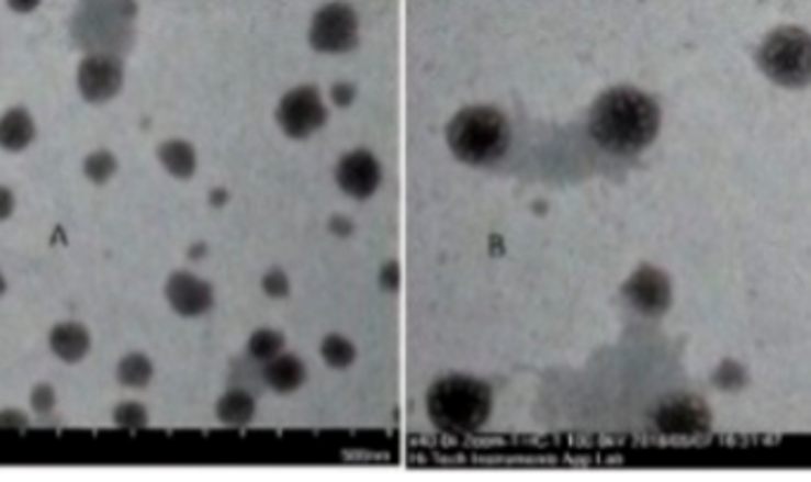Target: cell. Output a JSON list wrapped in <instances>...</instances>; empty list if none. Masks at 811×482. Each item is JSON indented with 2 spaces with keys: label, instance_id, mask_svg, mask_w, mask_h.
<instances>
[{
  "label": "cell",
  "instance_id": "cell-10",
  "mask_svg": "<svg viewBox=\"0 0 811 482\" xmlns=\"http://www.w3.org/2000/svg\"><path fill=\"white\" fill-rule=\"evenodd\" d=\"M335 177L347 195L365 200L378 191L382 181V167L368 150H353L339 159Z\"/></svg>",
  "mask_w": 811,
  "mask_h": 482
},
{
  "label": "cell",
  "instance_id": "cell-23",
  "mask_svg": "<svg viewBox=\"0 0 811 482\" xmlns=\"http://www.w3.org/2000/svg\"><path fill=\"white\" fill-rule=\"evenodd\" d=\"M263 292L271 298H285L290 292V281L288 276L280 269H271L267 276H263Z\"/></svg>",
  "mask_w": 811,
  "mask_h": 482
},
{
  "label": "cell",
  "instance_id": "cell-18",
  "mask_svg": "<svg viewBox=\"0 0 811 482\" xmlns=\"http://www.w3.org/2000/svg\"><path fill=\"white\" fill-rule=\"evenodd\" d=\"M153 373H155L153 361L140 352H134L120 361V367H116V381L124 388H145L153 381Z\"/></svg>",
  "mask_w": 811,
  "mask_h": 482
},
{
  "label": "cell",
  "instance_id": "cell-16",
  "mask_svg": "<svg viewBox=\"0 0 811 482\" xmlns=\"http://www.w3.org/2000/svg\"><path fill=\"white\" fill-rule=\"evenodd\" d=\"M257 414V404L252 394L245 390H230L216 404V418L230 428H243L252 423Z\"/></svg>",
  "mask_w": 811,
  "mask_h": 482
},
{
  "label": "cell",
  "instance_id": "cell-6",
  "mask_svg": "<svg viewBox=\"0 0 811 482\" xmlns=\"http://www.w3.org/2000/svg\"><path fill=\"white\" fill-rule=\"evenodd\" d=\"M359 38V20L345 3H328L316 14L312 29H308V41L320 53H347L357 46Z\"/></svg>",
  "mask_w": 811,
  "mask_h": 482
},
{
  "label": "cell",
  "instance_id": "cell-29",
  "mask_svg": "<svg viewBox=\"0 0 811 482\" xmlns=\"http://www.w3.org/2000/svg\"><path fill=\"white\" fill-rule=\"evenodd\" d=\"M8 290V283H5V276L3 273H0V295H3V292Z\"/></svg>",
  "mask_w": 811,
  "mask_h": 482
},
{
  "label": "cell",
  "instance_id": "cell-25",
  "mask_svg": "<svg viewBox=\"0 0 811 482\" xmlns=\"http://www.w3.org/2000/svg\"><path fill=\"white\" fill-rule=\"evenodd\" d=\"M26 426H29V418L22 412H14V408H5V412H0V428L24 430Z\"/></svg>",
  "mask_w": 811,
  "mask_h": 482
},
{
  "label": "cell",
  "instance_id": "cell-15",
  "mask_svg": "<svg viewBox=\"0 0 811 482\" xmlns=\"http://www.w3.org/2000/svg\"><path fill=\"white\" fill-rule=\"evenodd\" d=\"M263 381L267 385L280 394L294 392L304 385L306 381V367L300 357L294 355H278L275 359L267 361L263 367Z\"/></svg>",
  "mask_w": 811,
  "mask_h": 482
},
{
  "label": "cell",
  "instance_id": "cell-13",
  "mask_svg": "<svg viewBox=\"0 0 811 482\" xmlns=\"http://www.w3.org/2000/svg\"><path fill=\"white\" fill-rule=\"evenodd\" d=\"M48 343L57 359H63L65 363H77L91 349V333L81 324H57L48 335Z\"/></svg>",
  "mask_w": 811,
  "mask_h": 482
},
{
  "label": "cell",
  "instance_id": "cell-27",
  "mask_svg": "<svg viewBox=\"0 0 811 482\" xmlns=\"http://www.w3.org/2000/svg\"><path fill=\"white\" fill-rule=\"evenodd\" d=\"M333 100L337 102V105H349V102L353 100V89L349 83H335L333 86Z\"/></svg>",
  "mask_w": 811,
  "mask_h": 482
},
{
  "label": "cell",
  "instance_id": "cell-17",
  "mask_svg": "<svg viewBox=\"0 0 811 482\" xmlns=\"http://www.w3.org/2000/svg\"><path fill=\"white\" fill-rule=\"evenodd\" d=\"M159 162L171 177L176 179H190L198 167V155L195 148L185 141H167L159 145Z\"/></svg>",
  "mask_w": 811,
  "mask_h": 482
},
{
  "label": "cell",
  "instance_id": "cell-3",
  "mask_svg": "<svg viewBox=\"0 0 811 482\" xmlns=\"http://www.w3.org/2000/svg\"><path fill=\"white\" fill-rule=\"evenodd\" d=\"M451 153L465 165H492L508 150L510 126L504 114L494 108L475 105L461 110L447 128Z\"/></svg>",
  "mask_w": 811,
  "mask_h": 482
},
{
  "label": "cell",
  "instance_id": "cell-4",
  "mask_svg": "<svg viewBox=\"0 0 811 482\" xmlns=\"http://www.w3.org/2000/svg\"><path fill=\"white\" fill-rule=\"evenodd\" d=\"M757 60L771 81L800 89L811 83V34L798 26H780L764 38Z\"/></svg>",
  "mask_w": 811,
  "mask_h": 482
},
{
  "label": "cell",
  "instance_id": "cell-8",
  "mask_svg": "<svg viewBox=\"0 0 811 482\" xmlns=\"http://www.w3.org/2000/svg\"><path fill=\"white\" fill-rule=\"evenodd\" d=\"M79 91L88 102H108L124 86V63L116 53H88L77 71Z\"/></svg>",
  "mask_w": 811,
  "mask_h": 482
},
{
  "label": "cell",
  "instance_id": "cell-2",
  "mask_svg": "<svg viewBox=\"0 0 811 482\" xmlns=\"http://www.w3.org/2000/svg\"><path fill=\"white\" fill-rule=\"evenodd\" d=\"M427 414L441 433H477L492 414V388L470 375H447L427 392Z\"/></svg>",
  "mask_w": 811,
  "mask_h": 482
},
{
  "label": "cell",
  "instance_id": "cell-9",
  "mask_svg": "<svg viewBox=\"0 0 811 482\" xmlns=\"http://www.w3.org/2000/svg\"><path fill=\"white\" fill-rule=\"evenodd\" d=\"M655 426L665 435H702L710 428V412L696 397H674L660 404Z\"/></svg>",
  "mask_w": 811,
  "mask_h": 482
},
{
  "label": "cell",
  "instance_id": "cell-26",
  "mask_svg": "<svg viewBox=\"0 0 811 482\" xmlns=\"http://www.w3.org/2000/svg\"><path fill=\"white\" fill-rule=\"evenodd\" d=\"M14 210V195L10 188L0 186V222H5V218L12 214Z\"/></svg>",
  "mask_w": 811,
  "mask_h": 482
},
{
  "label": "cell",
  "instance_id": "cell-19",
  "mask_svg": "<svg viewBox=\"0 0 811 482\" xmlns=\"http://www.w3.org/2000/svg\"><path fill=\"white\" fill-rule=\"evenodd\" d=\"M285 340L283 335L271 328H259L257 333H252V338L247 343V352L255 361L267 363L271 359H275L278 355H283Z\"/></svg>",
  "mask_w": 811,
  "mask_h": 482
},
{
  "label": "cell",
  "instance_id": "cell-11",
  "mask_svg": "<svg viewBox=\"0 0 811 482\" xmlns=\"http://www.w3.org/2000/svg\"><path fill=\"white\" fill-rule=\"evenodd\" d=\"M624 298L643 314H662L672 302L667 276L655 267H641L624 285Z\"/></svg>",
  "mask_w": 811,
  "mask_h": 482
},
{
  "label": "cell",
  "instance_id": "cell-14",
  "mask_svg": "<svg viewBox=\"0 0 811 482\" xmlns=\"http://www.w3.org/2000/svg\"><path fill=\"white\" fill-rule=\"evenodd\" d=\"M36 124L24 108H12L0 116V148L8 153H22L32 145Z\"/></svg>",
  "mask_w": 811,
  "mask_h": 482
},
{
  "label": "cell",
  "instance_id": "cell-5",
  "mask_svg": "<svg viewBox=\"0 0 811 482\" xmlns=\"http://www.w3.org/2000/svg\"><path fill=\"white\" fill-rule=\"evenodd\" d=\"M134 14V0H81L74 18V38L91 53H112L120 38H128Z\"/></svg>",
  "mask_w": 811,
  "mask_h": 482
},
{
  "label": "cell",
  "instance_id": "cell-1",
  "mask_svg": "<svg viewBox=\"0 0 811 482\" xmlns=\"http://www.w3.org/2000/svg\"><path fill=\"white\" fill-rule=\"evenodd\" d=\"M660 131L657 102L631 86L602 93L588 114V134L612 155H637L651 145Z\"/></svg>",
  "mask_w": 811,
  "mask_h": 482
},
{
  "label": "cell",
  "instance_id": "cell-21",
  "mask_svg": "<svg viewBox=\"0 0 811 482\" xmlns=\"http://www.w3.org/2000/svg\"><path fill=\"white\" fill-rule=\"evenodd\" d=\"M83 173L88 181H93L98 186L108 183L114 173H116V159L110 150H95L86 157L83 162Z\"/></svg>",
  "mask_w": 811,
  "mask_h": 482
},
{
  "label": "cell",
  "instance_id": "cell-20",
  "mask_svg": "<svg viewBox=\"0 0 811 482\" xmlns=\"http://www.w3.org/2000/svg\"><path fill=\"white\" fill-rule=\"evenodd\" d=\"M320 357L333 369H347L357 359V349L342 335H328L320 345Z\"/></svg>",
  "mask_w": 811,
  "mask_h": 482
},
{
  "label": "cell",
  "instance_id": "cell-7",
  "mask_svg": "<svg viewBox=\"0 0 811 482\" xmlns=\"http://www.w3.org/2000/svg\"><path fill=\"white\" fill-rule=\"evenodd\" d=\"M275 120L290 138H306L326 124L328 110L314 86H300L280 100Z\"/></svg>",
  "mask_w": 811,
  "mask_h": 482
},
{
  "label": "cell",
  "instance_id": "cell-24",
  "mask_svg": "<svg viewBox=\"0 0 811 482\" xmlns=\"http://www.w3.org/2000/svg\"><path fill=\"white\" fill-rule=\"evenodd\" d=\"M55 402H57V397H55V390L50 385L41 383L32 390V406H34L36 414H50L55 408Z\"/></svg>",
  "mask_w": 811,
  "mask_h": 482
},
{
  "label": "cell",
  "instance_id": "cell-28",
  "mask_svg": "<svg viewBox=\"0 0 811 482\" xmlns=\"http://www.w3.org/2000/svg\"><path fill=\"white\" fill-rule=\"evenodd\" d=\"M41 0H8V5L14 10V12H32L38 8Z\"/></svg>",
  "mask_w": 811,
  "mask_h": 482
},
{
  "label": "cell",
  "instance_id": "cell-22",
  "mask_svg": "<svg viewBox=\"0 0 811 482\" xmlns=\"http://www.w3.org/2000/svg\"><path fill=\"white\" fill-rule=\"evenodd\" d=\"M114 423L122 428H145L147 426V412L145 406L138 402H124L114 408Z\"/></svg>",
  "mask_w": 811,
  "mask_h": 482
},
{
  "label": "cell",
  "instance_id": "cell-12",
  "mask_svg": "<svg viewBox=\"0 0 811 482\" xmlns=\"http://www.w3.org/2000/svg\"><path fill=\"white\" fill-rule=\"evenodd\" d=\"M167 300L176 314L185 318H195L206 314L214 306V290L212 285L198 279L195 273L176 271L167 281Z\"/></svg>",
  "mask_w": 811,
  "mask_h": 482
}]
</instances>
